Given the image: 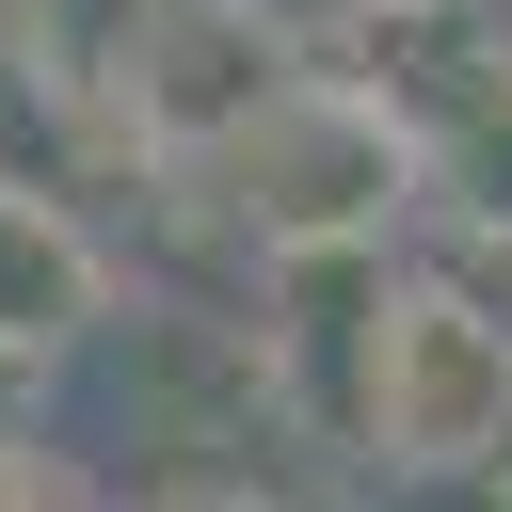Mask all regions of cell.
Segmentation results:
<instances>
[{
    "instance_id": "6da1fadb",
    "label": "cell",
    "mask_w": 512,
    "mask_h": 512,
    "mask_svg": "<svg viewBox=\"0 0 512 512\" xmlns=\"http://www.w3.org/2000/svg\"><path fill=\"white\" fill-rule=\"evenodd\" d=\"M368 432L400 464H480L512 448V320L480 288H400L368 320Z\"/></svg>"
},
{
    "instance_id": "7a4b0ae2",
    "label": "cell",
    "mask_w": 512,
    "mask_h": 512,
    "mask_svg": "<svg viewBox=\"0 0 512 512\" xmlns=\"http://www.w3.org/2000/svg\"><path fill=\"white\" fill-rule=\"evenodd\" d=\"M400 192V144L368 128V112H336V96H256V208L288 224V240H336V224H368Z\"/></svg>"
},
{
    "instance_id": "3957f363",
    "label": "cell",
    "mask_w": 512,
    "mask_h": 512,
    "mask_svg": "<svg viewBox=\"0 0 512 512\" xmlns=\"http://www.w3.org/2000/svg\"><path fill=\"white\" fill-rule=\"evenodd\" d=\"M80 304H96V256L48 208H0V336H64Z\"/></svg>"
}]
</instances>
